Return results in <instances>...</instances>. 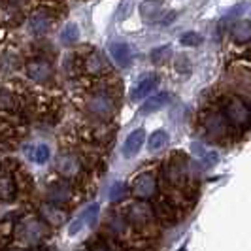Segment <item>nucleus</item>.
<instances>
[{"label": "nucleus", "instance_id": "9", "mask_svg": "<svg viewBox=\"0 0 251 251\" xmlns=\"http://www.w3.org/2000/svg\"><path fill=\"white\" fill-rule=\"evenodd\" d=\"M110 55L121 68H126L132 61V50L125 42H112L110 44Z\"/></svg>", "mask_w": 251, "mask_h": 251}, {"label": "nucleus", "instance_id": "19", "mask_svg": "<svg viewBox=\"0 0 251 251\" xmlns=\"http://www.w3.org/2000/svg\"><path fill=\"white\" fill-rule=\"evenodd\" d=\"M232 38H234L236 44H246V42H250L251 25L248 19H244V21H240V23L234 25V28H232Z\"/></svg>", "mask_w": 251, "mask_h": 251}, {"label": "nucleus", "instance_id": "7", "mask_svg": "<svg viewBox=\"0 0 251 251\" xmlns=\"http://www.w3.org/2000/svg\"><path fill=\"white\" fill-rule=\"evenodd\" d=\"M146 144V130L144 128H136L134 132H130L126 136L125 144H123V155L126 159H132L134 155H138L142 146Z\"/></svg>", "mask_w": 251, "mask_h": 251}, {"label": "nucleus", "instance_id": "21", "mask_svg": "<svg viewBox=\"0 0 251 251\" xmlns=\"http://www.w3.org/2000/svg\"><path fill=\"white\" fill-rule=\"evenodd\" d=\"M99 214H100V206H99V204H91L89 208H85V210L79 214V219L83 221L85 226H95L97 219H99Z\"/></svg>", "mask_w": 251, "mask_h": 251}, {"label": "nucleus", "instance_id": "32", "mask_svg": "<svg viewBox=\"0 0 251 251\" xmlns=\"http://www.w3.org/2000/svg\"><path fill=\"white\" fill-rule=\"evenodd\" d=\"M77 251H87V250H83V248H81V250H77Z\"/></svg>", "mask_w": 251, "mask_h": 251}, {"label": "nucleus", "instance_id": "15", "mask_svg": "<svg viewBox=\"0 0 251 251\" xmlns=\"http://www.w3.org/2000/svg\"><path fill=\"white\" fill-rule=\"evenodd\" d=\"M72 199V189L64 183H53L48 189V201L53 204H64Z\"/></svg>", "mask_w": 251, "mask_h": 251}, {"label": "nucleus", "instance_id": "3", "mask_svg": "<svg viewBox=\"0 0 251 251\" xmlns=\"http://www.w3.org/2000/svg\"><path fill=\"white\" fill-rule=\"evenodd\" d=\"M46 236V226L38 219H25L17 226V238L25 244H36Z\"/></svg>", "mask_w": 251, "mask_h": 251}, {"label": "nucleus", "instance_id": "6", "mask_svg": "<svg viewBox=\"0 0 251 251\" xmlns=\"http://www.w3.org/2000/svg\"><path fill=\"white\" fill-rule=\"evenodd\" d=\"M126 215H128V219L134 223V225H148L153 221V210L150 208V204H146V202H134V204H130L128 208H126Z\"/></svg>", "mask_w": 251, "mask_h": 251}, {"label": "nucleus", "instance_id": "30", "mask_svg": "<svg viewBox=\"0 0 251 251\" xmlns=\"http://www.w3.org/2000/svg\"><path fill=\"white\" fill-rule=\"evenodd\" d=\"M177 70H183V72H187V70H189L187 57H183V55H181V57L177 59Z\"/></svg>", "mask_w": 251, "mask_h": 251}, {"label": "nucleus", "instance_id": "22", "mask_svg": "<svg viewBox=\"0 0 251 251\" xmlns=\"http://www.w3.org/2000/svg\"><path fill=\"white\" fill-rule=\"evenodd\" d=\"M77 40H79V28L74 23H68L61 32V42L64 46H74Z\"/></svg>", "mask_w": 251, "mask_h": 251}, {"label": "nucleus", "instance_id": "2", "mask_svg": "<svg viewBox=\"0 0 251 251\" xmlns=\"http://www.w3.org/2000/svg\"><path fill=\"white\" fill-rule=\"evenodd\" d=\"M87 108L95 117L108 119V117H112L113 112H115V102H113V99L108 93L100 91V93H95V95L89 99Z\"/></svg>", "mask_w": 251, "mask_h": 251}, {"label": "nucleus", "instance_id": "27", "mask_svg": "<svg viewBox=\"0 0 251 251\" xmlns=\"http://www.w3.org/2000/svg\"><path fill=\"white\" fill-rule=\"evenodd\" d=\"M130 12H132V0H123L121 6H119V12H117L119 21H125L126 17L130 15Z\"/></svg>", "mask_w": 251, "mask_h": 251}, {"label": "nucleus", "instance_id": "20", "mask_svg": "<svg viewBox=\"0 0 251 251\" xmlns=\"http://www.w3.org/2000/svg\"><path fill=\"white\" fill-rule=\"evenodd\" d=\"M15 197V183L12 176L2 174L0 176V201H12Z\"/></svg>", "mask_w": 251, "mask_h": 251}, {"label": "nucleus", "instance_id": "26", "mask_svg": "<svg viewBox=\"0 0 251 251\" xmlns=\"http://www.w3.org/2000/svg\"><path fill=\"white\" fill-rule=\"evenodd\" d=\"M125 185L121 183V181H115L112 187H110V195H108V199L112 202H117V201H121L123 197H125Z\"/></svg>", "mask_w": 251, "mask_h": 251}, {"label": "nucleus", "instance_id": "12", "mask_svg": "<svg viewBox=\"0 0 251 251\" xmlns=\"http://www.w3.org/2000/svg\"><path fill=\"white\" fill-rule=\"evenodd\" d=\"M168 100H170V93H159V95H155V97H150L148 100L142 104L140 113H142V115H150V113L159 112L161 108H164V106L168 104Z\"/></svg>", "mask_w": 251, "mask_h": 251}, {"label": "nucleus", "instance_id": "13", "mask_svg": "<svg viewBox=\"0 0 251 251\" xmlns=\"http://www.w3.org/2000/svg\"><path fill=\"white\" fill-rule=\"evenodd\" d=\"M164 0H142L140 2V15L146 21H155L163 12Z\"/></svg>", "mask_w": 251, "mask_h": 251}, {"label": "nucleus", "instance_id": "29", "mask_svg": "<svg viewBox=\"0 0 251 251\" xmlns=\"http://www.w3.org/2000/svg\"><path fill=\"white\" fill-rule=\"evenodd\" d=\"M13 97L8 93H0V108H12Z\"/></svg>", "mask_w": 251, "mask_h": 251}, {"label": "nucleus", "instance_id": "4", "mask_svg": "<svg viewBox=\"0 0 251 251\" xmlns=\"http://www.w3.org/2000/svg\"><path fill=\"white\" fill-rule=\"evenodd\" d=\"M26 74H28L30 79H34L38 83H44V81L51 79V75H53V66H51V63L46 61V59H32V61L26 63Z\"/></svg>", "mask_w": 251, "mask_h": 251}, {"label": "nucleus", "instance_id": "11", "mask_svg": "<svg viewBox=\"0 0 251 251\" xmlns=\"http://www.w3.org/2000/svg\"><path fill=\"white\" fill-rule=\"evenodd\" d=\"M40 214L44 217V221L50 223V225L59 226L66 221V214L63 210H59V206H55V204H42L40 206Z\"/></svg>", "mask_w": 251, "mask_h": 251}, {"label": "nucleus", "instance_id": "24", "mask_svg": "<svg viewBox=\"0 0 251 251\" xmlns=\"http://www.w3.org/2000/svg\"><path fill=\"white\" fill-rule=\"evenodd\" d=\"M50 155H51V151L46 144H38V146H34V148H30V159L38 164L48 163Z\"/></svg>", "mask_w": 251, "mask_h": 251}, {"label": "nucleus", "instance_id": "25", "mask_svg": "<svg viewBox=\"0 0 251 251\" xmlns=\"http://www.w3.org/2000/svg\"><path fill=\"white\" fill-rule=\"evenodd\" d=\"M179 44H181V46H187V48H195V46H201L202 44V36L199 34V32L189 30V32H185V34H181Z\"/></svg>", "mask_w": 251, "mask_h": 251}, {"label": "nucleus", "instance_id": "1", "mask_svg": "<svg viewBox=\"0 0 251 251\" xmlns=\"http://www.w3.org/2000/svg\"><path fill=\"white\" fill-rule=\"evenodd\" d=\"M223 115L228 123L236 126H246L251 119V112L250 106L246 102L238 99V97H230L225 104V110H223Z\"/></svg>", "mask_w": 251, "mask_h": 251}, {"label": "nucleus", "instance_id": "17", "mask_svg": "<svg viewBox=\"0 0 251 251\" xmlns=\"http://www.w3.org/2000/svg\"><path fill=\"white\" fill-rule=\"evenodd\" d=\"M85 66H87L89 74H95V75L104 74V72H106V68H108L106 59L102 57L99 51H95V53H91V55H89L87 64H85Z\"/></svg>", "mask_w": 251, "mask_h": 251}, {"label": "nucleus", "instance_id": "8", "mask_svg": "<svg viewBox=\"0 0 251 251\" xmlns=\"http://www.w3.org/2000/svg\"><path fill=\"white\" fill-rule=\"evenodd\" d=\"M57 170L63 174L64 177H75L81 172V164L79 159L74 157L72 153H64L57 159Z\"/></svg>", "mask_w": 251, "mask_h": 251}, {"label": "nucleus", "instance_id": "28", "mask_svg": "<svg viewBox=\"0 0 251 251\" xmlns=\"http://www.w3.org/2000/svg\"><path fill=\"white\" fill-rule=\"evenodd\" d=\"M83 226H85V225H83V221L77 217L74 223L68 226V234H70V236H77V234H79V230H81Z\"/></svg>", "mask_w": 251, "mask_h": 251}, {"label": "nucleus", "instance_id": "14", "mask_svg": "<svg viewBox=\"0 0 251 251\" xmlns=\"http://www.w3.org/2000/svg\"><path fill=\"white\" fill-rule=\"evenodd\" d=\"M206 130L212 138H221L226 132V119L225 115H219V113H212L208 119H206Z\"/></svg>", "mask_w": 251, "mask_h": 251}, {"label": "nucleus", "instance_id": "16", "mask_svg": "<svg viewBox=\"0 0 251 251\" xmlns=\"http://www.w3.org/2000/svg\"><path fill=\"white\" fill-rule=\"evenodd\" d=\"M51 15L48 12H36L32 17H30V30L34 32V34H46L48 30H50L51 26Z\"/></svg>", "mask_w": 251, "mask_h": 251}, {"label": "nucleus", "instance_id": "23", "mask_svg": "<svg viewBox=\"0 0 251 251\" xmlns=\"http://www.w3.org/2000/svg\"><path fill=\"white\" fill-rule=\"evenodd\" d=\"M172 57V48L170 46H161V48H155L150 53V59L153 64H163Z\"/></svg>", "mask_w": 251, "mask_h": 251}, {"label": "nucleus", "instance_id": "10", "mask_svg": "<svg viewBox=\"0 0 251 251\" xmlns=\"http://www.w3.org/2000/svg\"><path fill=\"white\" fill-rule=\"evenodd\" d=\"M157 83H159V77H157L155 74L144 75V77L140 79L138 85L132 89V93H130V99H132L134 102L142 100V99H146V97L150 95L151 91L157 87Z\"/></svg>", "mask_w": 251, "mask_h": 251}, {"label": "nucleus", "instance_id": "5", "mask_svg": "<svg viewBox=\"0 0 251 251\" xmlns=\"http://www.w3.org/2000/svg\"><path fill=\"white\" fill-rule=\"evenodd\" d=\"M155 189H157V179H155V176L151 172H144V174H140L132 181V193L138 199H150V197H153Z\"/></svg>", "mask_w": 251, "mask_h": 251}, {"label": "nucleus", "instance_id": "18", "mask_svg": "<svg viewBox=\"0 0 251 251\" xmlns=\"http://www.w3.org/2000/svg\"><path fill=\"white\" fill-rule=\"evenodd\" d=\"M168 142H170V136H168L166 130H155V132L150 136L148 150H150L151 153H157V151L164 150V148L168 146Z\"/></svg>", "mask_w": 251, "mask_h": 251}, {"label": "nucleus", "instance_id": "31", "mask_svg": "<svg viewBox=\"0 0 251 251\" xmlns=\"http://www.w3.org/2000/svg\"><path fill=\"white\" fill-rule=\"evenodd\" d=\"M93 251H110V250H108L104 244H99V246H95V250H93Z\"/></svg>", "mask_w": 251, "mask_h": 251}]
</instances>
